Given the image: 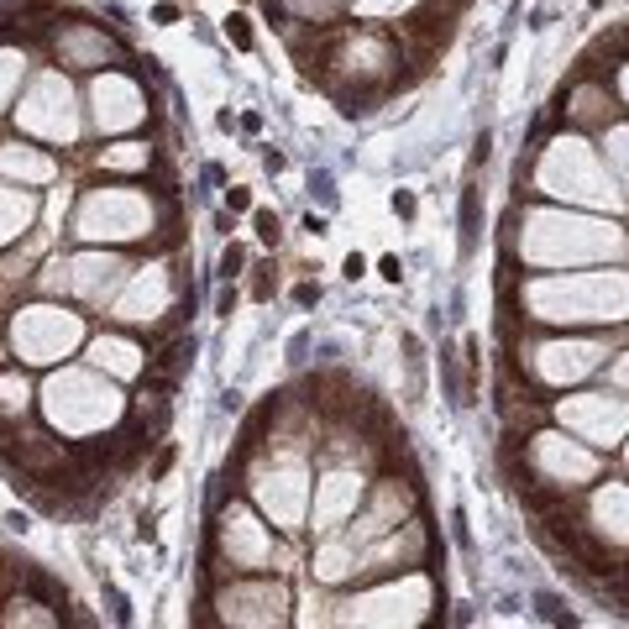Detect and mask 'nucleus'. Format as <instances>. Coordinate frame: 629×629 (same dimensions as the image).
I'll return each mask as SVG.
<instances>
[{
	"label": "nucleus",
	"instance_id": "f257e3e1",
	"mask_svg": "<svg viewBox=\"0 0 629 629\" xmlns=\"http://www.w3.org/2000/svg\"><path fill=\"white\" fill-rule=\"evenodd\" d=\"M462 252H477V189H462Z\"/></svg>",
	"mask_w": 629,
	"mask_h": 629
},
{
	"label": "nucleus",
	"instance_id": "f03ea898",
	"mask_svg": "<svg viewBox=\"0 0 629 629\" xmlns=\"http://www.w3.org/2000/svg\"><path fill=\"white\" fill-rule=\"evenodd\" d=\"M226 37H231V43L247 52V48H252V26H247V16H231V21H226Z\"/></svg>",
	"mask_w": 629,
	"mask_h": 629
},
{
	"label": "nucleus",
	"instance_id": "7ed1b4c3",
	"mask_svg": "<svg viewBox=\"0 0 629 629\" xmlns=\"http://www.w3.org/2000/svg\"><path fill=\"white\" fill-rule=\"evenodd\" d=\"M257 236H262L267 247L278 242V216H273V210H257Z\"/></svg>",
	"mask_w": 629,
	"mask_h": 629
},
{
	"label": "nucleus",
	"instance_id": "20e7f679",
	"mask_svg": "<svg viewBox=\"0 0 629 629\" xmlns=\"http://www.w3.org/2000/svg\"><path fill=\"white\" fill-rule=\"evenodd\" d=\"M242 262H247V252H242V247H226V257H221V273L231 278V273H236Z\"/></svg>",
	"mask_w": 629,
	"mask_h": 629
},
{
	"label": "nucleus",
	"instance_id": "39448f33",
	"mask_svg": "<svg viewBox=\"0 0 629 629\" xmlns=\"http://www.w3.org/2000/svg\"><path fill=\"white\" fill-rule=\"evenodd\" d=\"M273 294V267H257V284H252V299H267Z\"/></svg>",
	"mask_w": 629,
	"mask_h": 629
},
{
	"label": "nucleus",
	"instance_id": "423d86ee",
	"mask_svg": "<svg viewBox=\"0 0 629 629\" xmlns=\"http://www.w3.org/2000/svg\"><path fill=\"white\" fill-rule=\"evenodd\" d=\"M378 273L388 278V284H399V278H404V262H399V257H383V262H378Z\"/></svg>",
	"mask_w": 629,
	"mask_h": 629
},
{
	"label": "nucleus",
	"instance_id": "0eeeda50",
	"mask_svg": "<svg viewBox=\"0 0 629 629\" xmlns=\"http://www.w3.org/2000/svg\"><path fill=\"white\" fill-rule=\"evenodd\" d=\"M226 205H231V210H252V194L247 189H226Z\"/></svg>",
	"mask_w": 629,
	"mask_h": 629
},
{
	"label": "nucleus",
	"instance_id": "6e6552de",
	"mask_svg": "<svg viewBox=\"0 0 629 629\" xmlns=\"http://www.w3.org/2000/svg\"><path fill=\"white\" fill-rule=\"evenodd\" d=\"M394 210H399V216H414V194L399 189V194H394Z\"/></svg>",
	"mask_w": 629,
	"mask_h": 629
},
{
	"label": "nucleus",
	"instance_id": "1a4fd4ad",
	"mask_svg": "<svg viewBox=\"0 0 629 629\" xmlns=\"http://www.w3.org/2000/svg\"><path fill=\"white\" fill-rule=\"evenodd\" d=\"M152 21H163V26H173V21H179V6H157V11H152Z\"/></svg>",
	"mask_w": 629,
	"mask_h": 629
},
{
	"label": "nucleus",
	"instance_id": "9d476101",
	"mask_svg": "<svg viewBox=\"0 0 629 629\" xmlns=\"http://www.w3.org/2000/svg\"><path fill=\"white\" fill-rule=\"evenodd\" d=\"M362 273H367V262H362V257L352 252V257H346V278H362Z\"/></svg>",
	"mask_w": 629,
	"mask_h": 629
},
{
	"label": "nucleus",
	"instance_id": "9b49d317",
	"mask_svg": "<svg viewBox=\"0 0 629 629\" xmlns=\"http://www.w3.org/2000/svg\"><path fill=\"white\" fill-rule=\"evenodd\" d=\"M587 6H603V0H587Z\"/></svg>",
	"mask_w": 629,
	"mask_h": 629
}]
</instances>
